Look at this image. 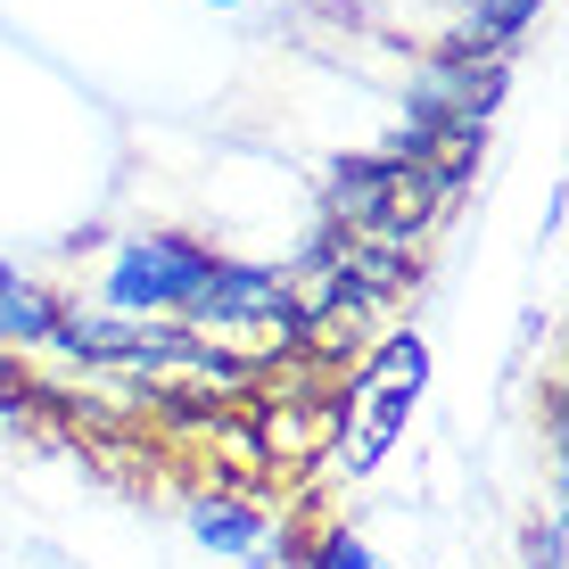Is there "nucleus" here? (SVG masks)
Listing matches in <instances>:
<instances>
[{"label": "nucleus", "instance_id": "1", "mask_svg": "<svg viewBox=\"0 0 569 569\" xmlns=\"http://www.w3.org/2000/svg\"><path fill=\"white\" fill-rule=\"evenodd\" d=\"M429 388V339L421 330H380L363 347V363L347 380H330V446H322V470L339 479H371L397 438L413 429V405Z\"/></svg>", "mask_w": 569, "mask_h": 569}, {"label": "nucleus", "instance_id": "2", "mask_svg": "<svg viewBox=\"0 0 569 569\" xmlns=\"http://www.w3.org/2000/svg\"><path fill=\"white\" fill-rule=\"evenodd\" d=\"M462 182H446L438 166L405 149H371V157H339L322 173V223L330 231H356V240H380V248H405L421 257L429 231L455 214Z\"/></svg>", "mask_w": 569, "mask_h": 569}, {"label": "nucleus", "instance_id": "3", "mask_svg": "<svg viewBox=\"0 0 569 569\" xmlns=\"http://www.w3.org/2000/svg\"><path fill=\"white\" fill-rule=\"evenodd\" d=\"M182 330L207 347L214 363H231L240 380H257V371L289 363L306 347L298 298H289V272H272V264H223V257H214L207 289L190 298Z\"/></svg>", "mask_w": 569, "mask_h": 569}, {"label": "nucleus", "instance_id": "4", "mask_svg": "<svg viewBox=\"0 0 569 569\" xmlns=\"http://www.w3.org/2000/svg\"><path fill=\"white\" fill-rule=\"evenodd\" d=\"M207 272H214L207 240H190V231H132L100 264V306L132 313V322H182L190 298L207 289Z\"/></svg>", "mask_w": 569, "mask_h": 569}, {"label": "nucleus", "instance_id": "5", "mask_svg": "<svg viewBox=\"0 0 569 569\" xmlns=\"http://www.w3.org/2000/svg\"><path fill=\"white\" fill-rule=\"evenodd\" d=\"M503 91H512V50H446L438 67L413 74V124L405 132H462L503 108Z\"/></svg>", "mask_w": 569, "mask_h": 569}, {"label": "nucleus", "instance_id": "6", "mask_svg": "<svg viewBox=\"0 0 569 569\" xmlns=\"http://www.w3.org/2000/svg\"><path fill=\"white\" fill-rule=\"evenodd\" d=\"M190 545H199L207 561H231V569H281L289 561V528L264 512V496H248V487H199L190 496Z\"/></svg>", "mask_w": 569, "mask_h": 569}, {"label": "nucleus", "instance_id": "7", "mask_svg": "<svg viewBox=\"0 0 569 569\" xmlns=\"http://www.w3.org/2000/svg\"><path fill=\"white\" fill-rule=\"evenodd\" d=\"M58 313H67L58 289H42L17 264H0V356H42L58 339Z\"/></svg>", "mask_w": 569, "mask_h": 569}, {"label": "nucleus", "instance_id": "8", "mask_svg": "<svg viewBox=\"0 0 569 569\" xmlns=\"http://www.w3.org/2000/svg\"><path fill=\"white\" fill-rule=\"evenodd\" d=\"M537 9L545 0H470V17H462V33H455V50H512L528 26H537Z\"/></svg>", "mask_w": 569, "mask_h": 569}, {"label": "nucleus", "instance_id": "9", "mask_svg": "<svg viewBox=\"0 0 569 569\" xmlns=\"http://www.w3.org/2000/svg\"><path fill=\"white\" fill-rule=\"evenodd\" d=\"M298 569H388V561L371 553L356 528H322V537L306 545V561H298Z\"/></svg>", "mask_w": 569, "mask_h": 569}, {"label": "nucleus", "instance_id": "10", "mask_svg": "<svg viewBox=\"0 0 569 569\" xmlns=\"http://www.w3.org/2000/svg\"><path fill=\"white\" fill-rule=\"evenodd\" d=\"M520 561H528V569H569V520L545 512V520L520 537Z\"/></svg>", "mask_w": 569, "mask_h": 569}, {"label": "nucleus", "instance_id": "11", "mask_svg": "<svg viewBox=\"0 0 569 569\" xmlns=\"http://www.w3.org/2000/svg\"><path fill=\"white\" fill-rule=\"evenodd\" d=\"M199 9H248V0H199Z\"/></svg>", "mask_w": 569, "mask_h": 569}]
</instances>
